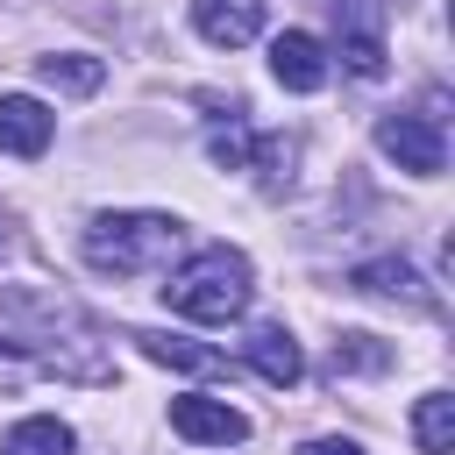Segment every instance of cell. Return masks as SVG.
Listing matches in <instances>:
<instances>
[{"label":"cell","mask_w":455,"mask_h":455,"mask_svg":"<svg viewBox=\"0 0 455 455\" xmlns=\"http://www.w3.org/2000/svg\"><path fill=\"white\" fill-rule=\"evenodd\" d=\"M78 249L100 277H142V270H171V256L185 249V228L171 213H100L78 235Z\"/></svg>","instance_id":"3957f363"},{"label":"cell","mask_w":455,"mask_h":455,"mask_svg":"<svg viewBox=\"0 0 455 455\" xmlns=\"http://www.w3.org/2000/svg\"><path fill=\"white\" fill-rule=\"evenodd\" d=\"M242 355H249V370L263 377V384H299L306 377V355H299V341L284 334V327H249V341H242Z\"/></svg>","instance_id":"30bf717a"},{"label":"cell","mask_w":455,"mask_h":455,"mask_svg":"<svg viewBox=\"0 0 455 455\" xmlns=\"http://www.w3.org/2000/svg\"><path fill=\"white\" fill-rule=\"evenodd\" d=\"M206 156H213L220 171H249V164H256V135L228 114V128H213V135H206Z\"/></svg>","instance_id":"2e32d148"},{"label":"cell","mask_w":455,"mask_h":455,"mask_svg":"<svg viewBox=\"0 0 455 455\" xmlns=\"http://www.w3.org/2000/svg\"><path fill=\"white\" fill-rule=\"evenodd\" d=\"M164 306L199 320V327H228L249 313V256L228 249V242H206L192 249L171 277H164Z\"/></svg>","instance_id":"7a4b0ae2"},{"label":"cell","mask_w":455,"mask_h":455,"mask_svg":"<svg viewBox=\"0 0 455 455\" xmlns=\"http://www.w3.org/2000/svg\"><path fill=\"white\" fill-rule=\"evenodd\" d=\"M341 64H348L355 78H384V36H377L370 21H348V28H341Z\"/></svg>","instance_id":"9a60e30c"},{"label":"cell","mask_w":455,"mask_h":455,"mask_svg":"<svg viewBox=\"0 0 455 455\" xmlns=\"http://www.w3.org/2000/svg\"><path fill=\"white\" fill-rule=\"evenodd\" d=\"M327 363H334V377H341V370H391V348H384L377 334H341Z\"/></svg>","instance_id":"e0dca14e"},{"label":"cell","mask_w":455,"mask_h":455,"mask_svg":"<svg viewBox=\"0 0 455 455\" xmlns=\"http://www.w3.org/2000/svg\"><path fill=\"white\" fill-rule=\"evenodd\" d=\"M0 348L64 384H114L100 320L57 284H0Z\"/></svg>","instance_id":"6da1fadb"},{"label":"cell","mask_w":455,"mask_h":455,"mask_svg":"<svg viewBox=\"0 0 455 455\" xmlns=\"http://www.w3.org/2000/svg\"><path fill=\"white\" fill-rule=\"evenodd\" d=\"M412 441H419V455H448L455 448V398L448 391H427L412 405Z\"/></svg>","instance_id":"4fadbf2b"},{"label":"cell","mask_w":455,"mask_h":455,"mask_svg":"<svg viewBox=\"0 0 455 455\" xmlns=\"http://www.w3.org/2000/svg\"><path fill=\"white\" fill-rule=\"evenodd\" d=\"M135 341H142V355H149V363H164V370H228V355H220V348H199L192 334H164V327H142Z\"/></svg>","instance_id":"8fae6325"},{"label":"cell","mask_w":455,"mask_h":455,"mask_svg":"<svg viewBox=\"0 0 455 455\" xmlns=\"http://www.w3.org/2000/svg\"><path fill=\"white\" fill-rule=\"evenodd\" d=\"M270 78H277L284 92H320V85H327V50H320V36L284 28V36L270 43Z\"/></svg>","instance_id":"8992f818"},{"label":"cell","mask_w":455,"mask_h":455,"mask_svg":"<svg viewBox=\"0 0 455 455\" xmlns=\"http://www.w3.org/2000/svg\"><path fill=\"white\" fill-rule=\"evenodd\" d=\"M50 135H57V114H50L43 100L0 92V149H7V156H43Z\"/></svg>","instance_id":"52a82bcc"},{"label":"cell","mask_w":455,"mask_h":455,"mask_svg":"<svg viewBox=\"0 0 455 455\" xmlns=\"http://www.w3.org/2000/svg\"><path fill=\"white\" fill-rule=\"evenodd\" d=\"M299 455H363V448H355V441H341V434H320V441H306Z\"/></svg>","instance_id":"ac0fdd59"},{"label":"cell","mask_w":455,"mask_h":455,"mask_svg":"<svg viewBox=\"0 0 455 455\" xmlns=\"http://www.w3.org/2000/svg\"><path fill=\"white\" fill-rule=\"evenodd\" d=\"M348 284H355V291H370V299H405V306L434 313V291L419 284V270H412L405 256H370V263H355V270H348Z\"/></svg>","instance_id":"9c48e42d"},{"label":"cell","mask_w":455,"mask_h":455,"mask_svg":"<svg viewBox=\"0 0 455 455\" xmlns=\"http://www.w3.org/2000/svg\"><path fill=\"white\" fill-rule=\"evenodd\" d=\"M171 434H185V441H199V448H228V441H249V419H242L228 398L185 391V398H171Z\"/></svg>","instance_id":"5b68a950"},{"label":"cell","mask_w":455,"mask_h":455,"mask_svg":"<svg viewBox=\"0 0 455 455\" xmlns=\"http://www.w3.org/2000/svg\"><path fill=\"white\" fill-rule=\"evenodd\" d=\"M192 28H199L213 50H242V43H256V28H263V0H192Z\"/></svg>","instance_id":"ba28073f"},{"label":"cell","mask_w":455,"mask_h":455,"mask_svg":"<svg viewBox=\"0 0 455 455\" xmlns=\"http://www.w3.org/2000/svg\"><path fill=\"white\" fill-rule=\"evenodd\" d=\"M36 71H43V85H57V92H100V85H107V64H100V57H36Z\"/></svg>","instance_id":"5bb4252c"},{"label":"cell","mask_w":455,"mask_h":455,"mask_svg":"<svg viewBox=\"0 0 455 455\" xmlns=\"http://www.w3.org/2000/svg\"><path fill=\"white\" fill-rule=\"evenodd\" d=\"M0 256H7V228H0Z\"/></svg>","instance_id":"d6986e66"},{"label":"cell","mask_w":455,"mask_h":455,"mask_svg":"<svg viewBox=\"0 0 455 455\" xmlns=\"http://www.w3.org/2000/svg\"><path fill=\"white\" fill-rule=\"evenodd\" d=\"M377 149L412 171V178H441L448 164V135H441V114H384L377 121Z\"/></svg>","instance_id":"277c9868"},{"label":"cell","mask_w":455,"mask_h":455,"mask_svg":"<svg viewBox=\"0 0 455 455\" xmlns=\"http://www.w3.org/2000/svg\"><path fill=\"white\" fill-rule=\"evenodd\" d=\"M78 441H71V427L64 419H50V412H36V419H14L7 427V441H0V455H71Z\"/></svg>","instance_id":"7c38bea8"}]
</instances>
